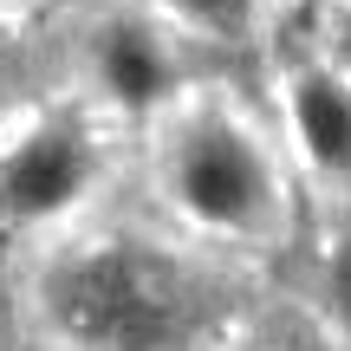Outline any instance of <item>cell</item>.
I'll return each instance as SVG.
<instances>
[{
  "label": "cell",
  "mask_w": 351,
  "mask_h": 351,
  "mask_svg": "<svg viewBox=\"0 0 351 351\" xmlns=\"http://www.w3.org/2000/svg\"><path fill=\"white\" fill-rule=\"evenodd\" d=\"M46 313L85 351H195L221 319V300L182 261L111 241L52 267Z\"/></svg>",
  "instance_id": "cell-1"
},
{
  "label": "cell",
  "mask_w": 351,
  "mask_h": 351,
  "mask_svg": "<svg viewBox=\"0 0 351 351\" xmlns=\"http://www.w3.org/2000/svg\"><path fill=\"white\" fill-rule=\"evenodd\" d=\"M176 195L189 202V215L215 228H247L267 208V169L241 130L195 124L176 150Z\"/></svg>",
  "instance_id": "cell-2"
},
{
  "label": "cell",
  "mask_w": 351,
  "mask_h": 351,
  "mask_svg": "<svg viewBox=\"0 0 351 351\" xmlns=\"http://www.w3.org/2000/svg\"><path fill=\"white\" fill-rule=\"evenodd\" d=\"M85 176H91V156L78 143V130L46 124L33 137H20L0 163V215L7 221H39V215L65 208L85 189Z\"/></svg>",
  "instance_id": "cell-3"
},
{
  "label": "cell",
  "mask_w": 351,
  "mask_h": 351,
  "mask_svg": "<svg viewBox=\"0 0 351 351\" xmlns=\"http://www.w3.org/2000/svg\"><path fill=\"white\" fill-rule=\"evenodd\" d=\"M293 117H300V137L313 150V163L326 169H351V98L332 78H306L293 91Z\"/></svg>",
  "instance_id": "cell-4"
},
{
  "label": "cell",
  "mask_w": 351,
  "mask_h": 351,
  "mask_svg": "<svg viewBox=\"0 0 351 351\" xmlns=\"http://www.w3.org/2000/svg\"><path fill=\"white\" fill-rule=\"evenodd\" d=\"M98 65H104V85L117 91L124 104H150L156 91H163V52L150 46V39L137 33V26H117V33H104L98 46Z\"/></svg>",
  "instance_id": "cell-5"
},
{
  "label": "cell",
  "mask_w": 351,
  "mask_h": 351,
  "mask_svg": "<svg viewBox=\"0 0 351 351\" xmlns=\"http://www.w3.org/2000/svg\"><path fill=\"white\" fill-rule=\"evenodd\" d=\"M169 7L195 26H215V33H241L254 20V0H169Z\"/></svg>",
  "instance_id": "cell-6"
},
{
  "label": "cell",
  "mask_w": 351,
  "mask_h": 351,
  "mask_svg": "<svg viewBox=\"0 0 351 351\" xmlns=\"http://www.w3.org/2000/svg\"><path fill=\"white\" fill-rule=\"evenodd\" d=\"M332 306H339V319L351 332V241L339 247V261H332Z\"/></svg>",
  "instance_id": "cell-7"
},
{
  "label": "cell",
  "mask_w": 351,
  "mask_h": 351,
  "mask_svg": "<svg viewBox=\"0 0 351 351\" xmlns=\"http://www.w3.org/2000/svg\"><path fill=\"white\" fill-rule=\"evenodd\" d=\"M287 351H319V345L313 339H287Z\"/></svg>",
  "instance_id": "cell-8"
},
{
  "label": "cell",
  "mask_w": 351,
  "mask_h": 351,
  "mask_svg": "<svg viewBox=\"0 0 351 351\" xmlns=\"http://www.w3.org/2000/svg\"><path fill=\"white\" fill-rule=\"evenodd\" d=\"M0 85H7V52H0Z\"/></svg>",
  "instance_id": "cell-9"
}]
</instances>
